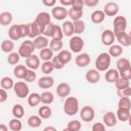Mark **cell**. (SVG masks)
I'll list each match as a JSON object with an SVG mask.
<instances>
[{
    "mask_svg": "<svg viewBox=\"0 0 131 131\" xmlns=\"http://www.w3.org/2000/svg\"><path fill=\"white\" fill-rule=\"evenodd\" d=\"M35 48L38 50L46 48L48 45V39L43 36H39L37 37L33 41Z\"/></svg>",
    "mask_w": 131,
    "mask_h": 131,
    "instance_id": "27",
    "label": "cell"
},
{
    "mask_svg": "<svg viewBox=\"0 0 131 131\" xmlns=\"http://www.w3.org/2000/svg\"><path fill=\"white\" fill-rule=\"evenodd\" d=\"M105 130V128L104 125L100 122L96 123L92 126L93 131H104Z\"/></svg>",
    "mask_w": 131,
    "mask_h": 131,
    "instance_id": "54",
    "label": "cell"
},
{
    "mask_svg": "<svg viewBox=\"0 0 131 131\" xmlns=\"http://www.w3.org/2000/svg\"><path fill=\"white\" fill-rule=\"evenodd\" d=\"M119 10L118 5L114 2L107 3L104 7V13L109 16H113L117 14Z\"/></svg>",
    "mask_w": 131,
    "mask_h": 131,
    "instance_id": "14",
    "label": "cell"
},
{
    "mask_svg": "<svg viewBox=\"0 0 131 131\" xmlns=\"http://www.w3.org/2000/svg\"><path fill=\"white\" fill-rule=\"evenodd\" d=\"M1 86L4 89L10 90L13 86V80L10 77H5L1 81Z\"/></svg>",
    "mask_w": 131,
    "mask_h": 131,
    "instance_id": "38",
    "label": "cell"
},
{
    "mask_svg": "<svg viewBox=\"0 0 131 131\" xmlns=\"http://www.w3.org/2000/svg\"><path fill=\"white\" fill-rule=\"evenodd\" d=\"M28 70L23 64L16 66L14 69V74L16 78L19 79H25L28 74Z\"/></svg>",
    "mask_w": 131,
    "mask_h": 131,
    "instance_id": "22",
    "label": "cell"
},
{
    "mask_svg": "<svg viewBox=\"0 0 131 131\" xmlns=\"http://www.w3.org/2000/svg\"><path fill=\"white\" fill-rule=\"evenodd\" d=\"M8 96L7 92L3 89H0V102L1 103L5 102L7 99Z\"/></svg>",
    "mask_w": 131,
    "mask_h": 131,
    "instance_id": "56",
    "label": "cell"
},
{
    "mask_svg": "<svg viewBox=\"0 0 131 131\" xmlns=\"http://www.w3.org/2000/svg\"><path fill=\"white\" fill-rule=\"evenodd\" d=\"M130 70H131V68L129 69H128L127 70H125L124 71L120 72L119 74H120V75L121 78L125 79V80H129L131 78Z\"/></svg>",
    "mask_w": 131,
    "mask_h": 131,
    "instance_id": "52",
    "label": "cell"
},
{
    "mask_svg": "<svg viewBox=\"0 0 131 131\" xmlns=\"http://www.w3.org/2000/svg\"><path fill=\"white\" fill-rule=\"evenodd\" d=\"M50 14L47 12H42L37 15L34 21L44 32L46 27L50 23Z\"/></svg>",
    "mask_w": 131,
    "mask_h": 131,
    "instance_id": "8",
    "label": "cell"
},
{
    "mask_svg": "<svg viewBox=\"0 0 131 131\" xmlns=\"http://www.w3.org/2000/svg\"><path fill=\"white\" fill-rule=\"evenodd\" d=\"M9 126L10 129L13 131H19L21 129V122L18 119H13L10 121Z\"/></svg>",
    "mask_w": 131,
    "mask_h": 131,
    "instance_id": "44",
    "label": "cell"
},
{
    "mask_svg": "<svg viewBox=\"0 0 131 131\" xmlns=\"http://www.w3.org/2000/svg\"><path fill=\"white\" fill-rule=\"evenodd\" d=\"M74 26V33L77 34L82 33L85 29V24L82 20H76L73 21Z\"/></svg>",
    "mask_w": 131,
    "mask_h": 131,
    "instance_id": "40",
    "label": "cell"
},
{
    "mask_svg": "<svg viewBox=\"0 0 131 131\" xmlns=\"http://www.w3.org/2000/svg\"><path fill=\"white\" fill-rule=\"evenodd\" d=\"M12 19V15L9 12H4L0 15V23L2 26H5L10 24Z\"/></svg>",
    "mask_w": 131,
    "mask_h": 131,
    "instance_id": "30",
    "label": "cell"
},
{
    "mask_svg": "<svg viewBox=\"0 0 131 131\" xmlns=\"http://www.w3.org/2000/svg\"><path fill=\"white\" fill-rule=\"evenodd\" d=\"M52 62L53 64L54 68L56 69H60L64 67V65L62 64L58 60L57 55L53 57L52 60Z\"/></svg>",
    "mask_w": 131,
    "mask_h": 131,
    "instance_id": "53",
    "label": "cell"
},
{
    "mask_svg": "<svg viewBox=\"0 0 131 131\" xmlns=\"http://www.w3.org/2000/svg\"><path fill=\"white\" fill-rule=\"evenodd\" d=\"M127 25L126 18L121 15L115 17L113 21L114 34L116 36L121 32L125 31Z\"/></svg>",
    "mask_w": 131,
    "mask_h": 131,
    "instance_id": "6",
    "label": "cell"
},
{
    "mask_svg": "<svg viewBox=\"0 0 131 131\" xmlns=\"http://www.w3.org/2000/svg\"><path fill=\"white\" fill-rule=\"evenodd\" d=\"M53 55V51L50 48H44L41 49L39 52L40 58L43 60H49Z\"/></svg>",
    "mask_w": 131,
    "mask_h": 131,
    "instance_id": "35",
    "label": "cell"
},
{
    "mask_svg": "<svg viewBox=\"0 0 131 131\" xmlns=\"http://www.w3.org/2000/svg\"><path fill=\"white\" fill-rule=\"evenodd\" d=\"M71 92L70 85L65 82L60 83L56 88V93L60 97H64L68 96Z\"/></svg>",
    "mask_w": 131,
    "mask_h": 131,
    "instance_id": "20",
    "label": "cell"
},
{
    "mask_svg": "<svg viewBox=\"0 0 131 131\" xmlns=\"http://www.w3.org/2000/svg\"><path fill=\"white\" fill-rule=\"evenodd\" d=\"M52 14L56 19L62 20L67 16L68 11L63 7L57 6L52 9Z\"/></svg>",
    "mask_w": 131,
    "mask_h": 131,
    "instance_id": "11",
    "label": "cell"
},
{
    "mask_svg": "<svg viewBox=\"0 0 131 131\" xmlns=\"http://www.w3.org/2000/svg\"><path fill=\"white\" fill-rule=\"evenodd\" d=\"M36 74L35 73L30 70H28V74L26 77V78L24 79L26 81L31 82H33L34 81L35 79H36Z\"/></svg>",
    "mask_w": 131,
    "mask_h": 131,
    "instance_id": "51",
    "label": "cell"
},
{
    "mask_svg": "<svg viewBox=\"0 0 131 131\" xmlns=\"http://www.w3.org/2000/svg\"><path fill=\"white\" fill-rule=\"evenodd\" d=\"M24 113V109L21 105L16 104L13 107L12 114L14 117L17 118H21L23 117Z\"/></svg>",
    "mask_w": 131,
    "mask_h": 131,
    "instance_id": "37",
    "label": "cell"
},
{
    "mask_svg": "<svg viewBox=\"0 0 131 131\" xmlns=\"http://www.w3.org/2000/svg\"><path fill=\"white\" fill-rule=\"evenodd\" d=\"M41 101L40 96L36 93H33L30 94L28 99V103L31 106L34 107L38 105Z\"/></svg>",
    "mask_w": 131,
    "mask_h": 131,
    "instance_id": "31",
    "label": "cell"
},
{
    "mask_svg": "<svg viewBox=\"0 0 131 131\" xmlns=\"http://www.w3.org/2000/svg\"><path fill=\"white\" fill-rule=\"evenodd\" d=\"M38 114L42 118L47 119L51 117L52 115V110L49 106L47 105H43L39 108Z\"/></svg>",
    "mask_w": 131,
    "mask_h": 131,
    "instance_id": "32",
    "label": "cell"
},
{
    "mask_svg": "<svg viewBox=\"0 0 131 131\" xmlns=\"http://www.w3.org/2000/svg\"><path fill=\"white\" fill-rule=\"evenodd\" d=\"M28 125L33 128L39 127L41 124V119L36 115H33L30 116L27 121Z\"/></svg>",
    "mask_w": 131,
    "mask_h": 131,
    "instance_id": "33",
    "label": "cell"
},
{
    "mask_svg": "<svg viewBox=\"0 0 131 131\" xmlns=\"http://www.w3.org/2000/svg\"><path fill=\"white\" fill-rule=\"evenodd\" d=\"M84 1L82 0H75L74 3L72 5V8L75 11H82L84 6Z\"/></svg>",
    "mask_w": 131,
    "mask_h": 131,
    "instance_id": "49",
    "label": "cell"
},
{
    "mask_svg": "<svg viewBox=\"0 0 131 131\" xmlns=\"http://www.w3.org/2000/svg\"><path fill=\"white\" fill-rule=\"evenodd\" d=\"M105 80L110 83H114L119 78V74L117 70L112 69L106 72L104 75Z\"/></svg>",
    "mask_w": 131,
    "mask_h": 131,
    "instance_id": "23",
    "label": "cell"
},
{
    "mask_svg": "<svg viewBox=\"0 0 131 131\" xmlns=\"http://www.w3.org/2000/svg\"><path fill=\"white\" fill-rule=\"evenodd\" d=\"M91 61V58L89 55L84 53L76 56L75 58V63L78 67H84L89 64Z\"/></svg>",
    "mask_w": 131,
    "mask_h": 131,
    "instance_id": "13",
    "label": "cell"
},
{
    "mask_svg": "<svg viewBox=\"0 0 131 131\" xmlns=\"http://www.w3.org/2000/svg\"><path fill=\"white\" fill-rule=\"evenodd\" d=\"M91 20L95 24H99L102 22L105 18V14L101 10H96L91 14Z\"/></svg>",
    "mask_w": 131,
    "mask_h": 131,
    "instance_id": "28",
    "label": "cell"
},
{
    "mask_svg": "<svg viewBox=\"0 0 131 131\" xmlns=\"http://www.w3.org/2000/svg\"><path fill=\"white\" fill-rule=\"evenodd\" d=\"M115 83V86L117 90L125 89L129 86V81L122 78H118Z\"/></svg>",
    "mask_w": 131,
    "mask_h": 131,
    "instance_id": "42",
    "label": "cell"
},
{
    "mask_svg": "<svg viewBox=\"0 0 131 131\" xmlns=\"http://www.w3.org/2000/svg\"><path fill=\"white\" fill-rule=\"evenodd\" d=\"M54 67L52 61H45L41 65V71L43 73L45 74H48L51 73Z\"/></svg>",
    "mask_w": 131,
    "mask_h": 131,
    "instance_id": "43",
    "label": "cell"
},
{
    "mask_svg": "<svg viewBox=\"0 0 131 131\" xmlns=\"http://www.w3.org/2000/svg\"><path fill=\"white\" fill-rule=\"evenodd\" d=\"M29 33V28L27 24H15L10 27L8 35L11 39L17 40L21 38L28 36Z\"/></svg>",
    "mask_w": 131,
    "mask_h": 131,
    "instance_id": "1",
    "label": "cell"
},
{
    "mask_svg": "<svg viewBox=\"0 0 131 131\" xmlns=\"http://www.w3.org/2000/svg\"><path fill=\"white\" fill-rule=\"evenodd\" d=\"M29 28V33L28 35L30 38H33L40 34H42L43 30H42L37 23L34 21L33 23H30L27 24Z\"/></svg>",
    "mask_w": 131,
    "mask_h": 131,
    "instance_id": "15",
    "label": "cell"
},
{
    "mask_svg": "<svg viewBox=\"0 0 131 131\" xmlns=\"http://www.w3.org/2000/svg\"><path fill=\"white\" fill-rule=\"evenodd\" d=\"M99 3L98 0H85L84 1V4L88 7H94L96 6Z\"/></svg>",
    "mask_w": 131,
    "mask_h": 131,
    "instance_id": "55",
    "label": "cell"
},
{
    "mask_svg": "<svg viewBox=\"0 0 131 131\" xmlns=\"http://www.w3.org/2000/svg\"><path fill=\"white\" fill-rule=\"evenodd\" d=\"M57 56L59 62L64 66L70 62L72 59V55L71 53L67 50L61 51Z\"/></svg>",
    "mask_w": 131,
    "mask_h": 131,
    "instance_id": "25",
    "label": "cell"
},
{
    "mask_svg": "<svg viewBox=\"0 0 131 131\" xmlns=\"http://www.w3.org/2000/svg\"><path fill=\"white\" fill-rule=\"evenodd\" d=\"M125 107L130 110V100L128 97H121L118 102V107Z\"/></svg>",
    "mask_w": 131,
    "mask_h": 131,
    "instance_id": "48",
    "label": "cell"
},
{
    "mask_svg": "<svg viewBox=\"0 0 131 131\" xmlns=\"http://www.w3.org/2000/svg\"><path fill=\"white\" fill-rule=\"evenodd\" d=\"M19 60V56L18 54L16 52H12L10 53L7 58L8 63L11 65L16 64Z\"/></svg>",
    "mask_w": 131,
    "mask_h": 131,
    "instance_id": "47",
    "label": "cell"
},
{
    "mask_svg": "<svg viewBox=\"0 0 131 131\" xmlns=\"http://www.w3.org/2000/svg\"><path fill=\"white\" fill-rule=\"evenodd\" d=\"M25 62L27 66L33 70L38 69L40 64L39 58L37 55L34 54H32L29 57L26 58Z\"/></svg>",
    "mask_w": 131,
    "mask_h": 131,
    "instance_id": "19",
    "label": "cell"
},
{
    "mask_svg": "<svg viewBox=\"0 0 131 131\" xmlns=\"http://www.w3.org/2000/svg\"><path fill=\"white\" fill-rule=\"evenodd\" d=\"M54 79L51 76L42 77L38 81V85L39 88L47 89L51 88L54 84Z\"/></svg>",
    "mask_w": 131,
    "mask_h": 131,
    "instance_id": "17",
    "label": "cell"
},
{
    "mask_svg": "<svg viewBox=\"0 0 131 131\" xmlns=\"http://www.w3.org/2000/svg\"><path fill=\"white\" fill-rule=\"evenodd\" d=\"M70 49L75 53L80 52L84 46L83 39L77 36L73 37L70 40L69 42Z\"/></svg>",
    "mask_w": 131,
    "mask_h": 131,
    "instance_id": "10",
    "label": "cell"
},
{
    "mask_svg": "<svg viewBox=\"0 0 131 131\" xmlns=\"http://www.w3.org/2000/svg\"><path fill=\"white\" fill-rule=\"evenodd\" d=\"M43 35L52 37L56 40H61L63 38V34L60 27L59 25L50 23L42 33Z\"/></svg>",
    "mask_w": 131,
    "mask_h": 131,
    "instance_id": "2",
    "label": "cell"
},
{
    "mask_svg": "<svg viewBox=\"0 0 131 131\" xmlns=\"http://www.w3.org/2000/svg\"><path fill=\"white\" fill-rule=\"evenodd\" d=\"M13 90L16 95L20 98H26L29 93V89L27 84L23 82L18 81L14 84Z\"/></svg>",
    "mask_w": 131,
    "mask_h": 131,
    "instance_id": "7",
    "label": "cell"
},
{
    "mask_svg": "<svg viewBox=\"0 0 131 131\" xmlns=\"http://www.w3.org/2000/svg\"><path fill=\"white\" fill-rule=\"evenodd\" d=\"M64 113L69 116L75 115L78 111V101L74 97H70L67 98L63 105Z\"/></svg>",
    "mask_w": 131,
    "mask_h": 131,
    "instance_id": "3",
    "label": "cell"
},
{
    "mask_svg": "<svg viewBox=\"0 0 131 131\" xmlns=\"http://www.w3.org/2000/svg\"><path fill=\"white\" fill-rule=\"evenodd\" d=\"M35 48V45L31 40H26L22 42L19 47L18 52L20 56L27 58L32 55Z\"/></svg>",
    "mask_w": 131,
    "mask_h": 131,
    "instance_id": "5",
    "label": "cell"
},
{
    "mask_svg": "<svg viewBox=\"0 0 131 131\" xmlns=\"http://www.w3.org/2000/svg\"><path fill=\"white\" fill-rule=\"evenodd\" d=\"M41 102L44 104H50L54 100V96L51 92H43L40 96Z\"/></svg>",
    "mask_w": 131,
    "mask_h": 131,
    "instance_id": "36",
    "label": "cell"
},
{
    "mask_svg": "<svg viewBox=\"0 0 131 131\" xmlns=\"http://www.w3.org/2000/svg\"><path fill=\"white\" fill-rule=\"evenodd\" d=\"M86 80L91 83H96L98 82L100 78L99 73L95 69L89 70L85 75Z\"/></svg>",
    "mask_w": 131,
    "mask_h": 131,
    "instance_id": "18",
    "label": "cell"
},
{
    "mask_svg": "<svg viewBox=\"0 0 131 131\" xmlns=\"http://www.w3.org/2000/svg\"><path fill=\"white\" fill-rule=\"evenodd\" d=\"M62 47L63 42L61 40H56L52 39L50 43V48L54 51H58L60 50Z\"/></svg>",
    "mask_w": 131,
    "mask_h": 131,
    "instance_id": "46",
    "label": "cell"
},
{
    "mask_svg": "<svg viewBox=\"0 0 131 131\" xmlns=\"http://www.w3.org/2000/svg\"><path fill=\"white\" fill-rule=\"evenodd\" d=\"M14 48V43L10 40L6 39L4 40L1 44V49L3 51L9 53Z\"/></svg>",
    "mask_w": 131,
    "mask_h": 131,
    "instance_id": "39",
    "label": "cell"
},
{
    "mask_svg": "<svg viewBox=\"0 0 131 131\" xmlns=\"http://www.w3.org/2000/svg\"><path fill=\"white\" fill-rule=\"evenodd\" d=\"M116 66L117 69L119 71V72L124 71L131 68L129 60L125 58L119 59L117 61Z\"/></svg>",
    "mask_w": 131,
    "mask_h": 131,
    "instance_id": "26",
    "label": "cell"
},
{
    "mask_svg": "<svg viewBox=\"0 0 131 131\" xmlns=\"http://www.w3.org/2000/svg\"><path fill=\"white\" fill-rule=\"evenodd\" d=\"M68 14L72 19L74 21H76L79 20L83 14V11H77L71 8L68 11Z\"/></svg>",
    "mask_w": 131,
    "mask_h": 131,
    "instance_id": "45",
    "label": "cell"
},
{
    "mask_svg": "<svg viewBox=\"0 0 131 131\" xmlns=\"http://www.w3.org/2000/svg\"><path fill=\"white\" fill-rule=\"evenodd\" d=\"M81 126L80 121L74 120L70 121L67 125V129L69 131H78L80 129Z\"/></svg>",
    "mask_w": 131,
    "mask_h": 131,
    "instance_id": "41",
    "label": "cell"
},
{
    "mask_svg": "<svg viewBox=\"0 0 131 131\" xmlns=\"http://www.w3.org/2000/svg\"><path fill=\"white\" fill-rule=\"evenodd\" d=\"M117 115L119 120L121 121H126L130 119V110L125 107H118Z\"/></svg>",
    "mask_w": 131,
    "mask_h": 131,
    "instance_id": "24",
    "label": "cell"
},
{
    "mask_svg": "<svg viewBox=\"0 0 131 131\" xmlns=\"http://www.w3.org/2000/svg\"><path fill=\"white\" fill-rule=\"evenodd\" d=\"M44 5L48 7H51L55 5L56 2V0H43L42 1Z\"/></svg>",
    "mask_w": 131,
    "mask_h": 131,
    "instance_id": "57",
    "label": "cell"
},
{
    "mask_svg": "<svg viewBox=\"0 0 131 131\" xmlns=\"http://www.w3.org/2000/svg\"><path fill=\"white\" fill-rule=\"evenodd\" d=\"M62 28L65 35L70 36L74 33V26L73 23L67 20L64 21L62 24Z\"/></svg>",
    "mask_w": 131,
    "mask_h": 131,
    "instance_id": "29",
    "label": "cell"
},
{
    "mask_svg": "<svg viewBox=\"0 0 131 131\" xmlns=\"http://www.w3.org/2000/svg\"><path fill=\"white\" fill-rule=\"evenodd\" d=\"M80 116L83 121L85 122H90L94 118V110L91 106L89 105L84 106L81 110Z\"/></svg>",
    "mask_w": 131,
    "mask_h": 131,
    "instance_id": "9",
    "label": "cell"
},
{
    "mask_svg": "<svg viewBox=\"0 0 131 131\" xmlns=\"http://www.w3.org/2000/svg\"><path fill=\"white\" fill-rule=\"evenodd\" d=\"M115 35L114 32L109 29L104 30L101 35V40L105 46L112 45L115 41Z\"/></svg>",
    "mask_w": 131,
    "mask_h": 131,
    "instance_id": "12",
    "label": "cell"
},
{
    "mask_svg": "<svg viewBox=\"0 0 131 131\" xmlns=\"http://www.w3.org/2000/svg\"><path fill=\"white\" fill-rule=\"evenodd\" d=\"M43 130H47V131H50V130H56V129L52 127V126H47L46 128H45Z\"/></svg>",
    "mask_w": 131,
    "mask_h": 131,
    "instance_id": "60",
    "label": "cell"
},
{
    "mask_svg": "<svg viewBox=\"0 0 131 131\" xmlns=\"http://www.w3.org/2000/svg\"><path fill=\"white\" fill-rule=\"evenodd\" d=\"M123 52V49L122 48L117 45H113L111 46L109 48L108 52L110 54L114 57H117L119 56L120 55H121Z\"/></svg>",
    "mask_w": 131,
    "mask_h": 131,
    "instance_id": "34",
    "label": "cell"
},
{
    "mask_svg": "<svg viewBox=\"0 0 131 131\" xmlns=\"http://www.w3.org/2000/svg\"><path fill=\"white\" fill-rule=\"evenodd\" d=\"M0 130L1 131H7V128L6 126L4 124H0Z\"/></svg>",
    "mask_w": 131,
    "mask_h": 131,
    "instance_id": "59",
    "label": "cell"
},
{
    "mask_svg": "<svg viewBox=\"0 0 131 131\" xmlns=\"http://www.w3.org/2000/svg\"><path fill=\"white\" fill-rule=\"evenodd\" d=\"M111 58L108 53H101L96 58L95 61V66L98 70L104 71L107 70L111 63Z\"/></svg>",
    "mask_w": 131,
    "mask_h": 131,
    "instance_id": "4",
    "label": "cell"
},
{
    "mask_svg": "<svg viewBox=\"0 0 131 131\" xmlns=\"http://www.w3.org/2000/svg\"><path fill=\"white\" fill-rule=\"evenodd\" d=\"M103 122L108 127H113L117 123V119L114 113L112 112H108L105 114L103 117Z\"/></svg>",
    "mask_w": 131,
    "mask_h": 131,
    "instance_id": "21",
    "label": "cell"
},
{
    "mask_svg": "<svg viewBox=\"0 0 131 131\" xmlns=\"http://www.w3.org/2000/svg\"><path fill=\"white\" fill-rule=\"evenodd\" d=\"M116 37L117 38L118 41L121 45H122L123 46L128 47L130 45V36L125 31L119 32L116 35Z\"/></svg>",
    "mask_w": 131,
    "mask_h": 131,
    "instance_id": "16",
    "label": "cell"
},
{
    "mask_svg": "<svg viewBox=\"0 0 131 131\" xmlns=\"http://www.w3.org/2000/svg\"><path fill=\"white\" fill-rule=\"evenodd\" d=\"M130 88L129 86L125 89L117 90V93L120 97H129L130 96Z\"/></svg>",
    "mask_w": 131,
    "mask_h": 131,
    "instance_id": "50",
    "label": "cell"
},
{
    "mask_svg": "<svg viewBox=\"0 0 131 131\" xmlns=\"http://www.w3.org/2000/svg\"><path fill=\"white\" fill-rule=\"evenodd\" d=\"M75 0H60V3L64 6H70L72 5L74 3Z\"/></svg>",
    "mask_w": 131,
    "mask_h": 131,
    "instance_id": "58",
    "label": "cell"
}]
</instances>
